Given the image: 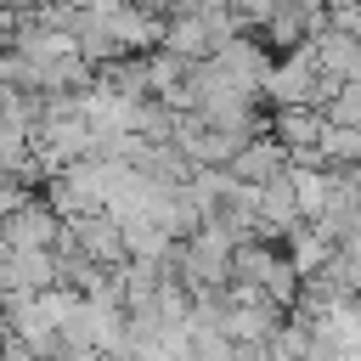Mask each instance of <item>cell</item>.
Listing matches in <instances>:
<instances>
[{"label":"cell","mask_w":361,"mask_h":361,"mask_svg":"<svg viewBox=\"0 0 361 361\" xmlns=\"http://www.w3.org/2000/svg\"><path fill=\"white\" fill-rule=\"evenodd\" d=\"M316 85H322V68H316V51H310V39H305L299 51L276 56V68H271V79H265L259 96L271 102V113H282V107H310Z\"/></svg>","instance_id":"obj_1"},{"label":"cell","mask_w":361,"mask_h":361,"mask_svg":"<svg viewBox=\"0 0 361 361\" xmlns=\"http://www.w3.org/2000/svg\"><path fill=\"white\" fill-rule=\"evenodd\" d=\"M6 248H17V254H56L62 248V237H68V220L45 203V197H34V203H23L17 214H6Z\"/></svg>","instance_id":"obj_2"},{"label":"cell","mask_w":361,"mask_h":361,"mask_svg":"<svg viewBox=\"0 0 361 361\" xmlns=\"http://www.w3.org/2000/svg\"><path fill=\"white\" fill-rule=\"evenodd\" d=\"M68 248H79V254H90L96 265H107V271H118L124 259H130V248H124V226L113 220V214H79V220H68V237H62Z\"/></svg>","instance_id":"obj_3"},{"label":"cell","mask_w":361,"mask_h":361,"mask_svg":"<svg viewBox=\"0 0 361 361\" xmlns=\"http://www.w3.org/2000/svg\"><path fill=\"white\" fill-rule=\"evenodd\" d=\"M214 68H220L231 85H243V90H254V96H259L276 62H271V51H265L254 34H237V39H226V45L214 51Z\"/></svg>","instance_id":"obj_4"},{"label":"cell","mask_w":361,"mask_h":361,"mask_svg":"<svg viewBox=\"0 0 361 361\" xmlns=\"http://www.w3.org/2000/svg\"><path fill=\"white\" fill-rule=\"evenodd\" d=\"M51 288H62L56 254H17V248L0 254V299H11V293H51Z\"/></svg>","instance_id":"obj_5"},{"label":"cell","mask_w":361,"mask_h":361,"mask_svg":"<svg viewBox=\"0 0 361 361\" xmlns=\"http://www.w3.org/2000/svg\"><path fill=\"white\" fill-rule=\"evenodd\" d=\"M231 175H237L243 186H265V180H276V175H288V147L265 130V135H254V141L231 158Z\"/></svg>","instance_id":"obj_6"},{"label":"cell","mask_w":361,"mask_h":361,"mask_svg":"<svg viewBox=\"0 0 361 361\" xmlns=\"http://www.w3.org/2000/svg\"><path fill=\"white\" fill-rule=\"evenodd\" d=\"M164 51H175L180 62H214V34H209V23L197 17V11H175L169 17V34H164Z\"/></svg>","instance_id":"obj_7"},{"label":"cell","mask_w":361,"mask_h":361,"mask_svg":"<svg viewBox=\"0 0 361 361\" xmlns=\"http://www.w3.org/2000/svg\"><path fill=\"white\" fill-rule=\"evenodd\" d=\"M322 130H327V113H316V107H282V113H271V135L288 152L322 147Z\"/></svg>","instance_id":"obj_8"},{"label":"cell","mask_w":361,"mask_h":361,"mask_svg":"<svg viewBox=\"0 0 361 361\" xmlns=\"http://www.w3.org/2000/svg\"><path fill=\"white\" fill-rule=\"evenodd\" d=\"M310 51H316V68L327 73V79H355V51H361V39H350V34H338V28H322V34H310Z\"/></svg>","instance_id":"obj_9"},{"label":"cell","mask_w":361,"mask_h":361,"mask_svg":"<svg viewBox=\"0 0 361 361\" xmlns=\"http://www.w3.org/2000/svg\"><path fill=\"white\" fill-rule=\"evenodd\" d=\"M96 85H102V90H113V96L147 102V96H152V79H147V56H118V62L96 68Z\"/></svg>","instance_id":"obj_10"},{"label":"cell","mask_w":361,"mask_h":361,"mask_svg":"<svg viewBox=\"0 0 361 361\" xmlns=\"http://www.w3.org/2000/svg\"><path fill=\"white\" fill-rule=\"evenodd\" d=\"M322 164H327V169H361V130L327 124V130H322Z\"/></svg>","instance_id":"obj_11"},{"label":"cell","mask_w":361,"mask_h":361,"mask_svg":"<svg viewBox=\"0 0 361 361\" xmlns=\"http://www.w3.org/2000/svg\"><path fill=\"white\" fill-rule=\"evenodd\" d=\"M147 79H152V96L169 102V96L192 79V62H180L175 51H152V56H147Z\"/></svg>","instance_id":"obj_12"},{"label":"cell","mask_w":361,"mask_h":361,"mask_svg":"<svg viewBox=\"0 0 361 361\" xmlns=\"http://www.w3.org/2000/svg\"><path fill=\"white\" fill-rule=\"evenodd\" d=\"M327 28L361 39V0H327Z\"/></svg>","instance_id":"obj_13"},{"label":"cell","mask_w":361,"mask_h":361,"mask_svg":"<svg viewBox=\"0 0 361 361\" xmlns=\"http://www.w3.org/2000/svg\"><path fill=\"white\" fill-rule=\"evenodd\" d=\"M17 28H23V11L0 6V51H17Z\"/></svg>","instance_id":"obj_14"},{"label":"cell","mask_w":361,"mask_h":361,"mask_svg":"<svg viewBox=\"0 0 361 361\" xmlns=\"http://www.w3.org/2000/svg\"><path fill=\"white\" fill-rule=\"evenodd\" d=\"M350 85H361V51H355V79H350Z\"/></svg>","instance_id":"obj_15"},{"label":"cell","mask_w":361,"mask_h":361,"mask_svg":"<svg viewBox=\"0 0 361 361\" xmlns=\"http://www.w3.org/2000/svg\"><path fill=\"white\" fill-rule=\"evenodd\" d=\"M333 361H361V350H350V355H333Z\"/></svg>","instance_id":"obj_16"}]
</instances>
